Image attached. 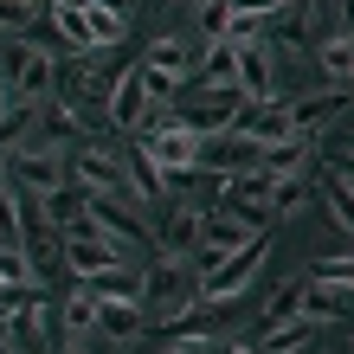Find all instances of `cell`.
<instances>
[{"label":"cell","instance_id":"6da1fadb","mask_svg":"<svg viewBox=\"0 0 354 354\" xmlns=\"http://www.w3.org/2000/svg\"><path fill=\"white\" fill-rule=\"evenodd\" d=\"M142 309L155 316V328H174L187 309H200V277L187 270V258H155L142 270Z\"/></svg>","mask_w":354,"mask_h":354},{"label":"cell","instance_id":"7a4b0ae2","mask_svg":"<svg viewBox=\"0 0 354 354\" xmlns=\"http://www.w3.org/2000/svg\"><path fill=\"white\" fill-rule=\"evenodd\" d=\"M264 239H252V245H239V252H225V258H213L200 270V303H239L245 290L258 283V270H264Z\"/></svg>","mask_w":354,"mask_h":354},{"label":"cell","instance_id":"3957f363","mask_svg":"<svg viewBox=\"0 0 354 354\" xmlns=\"http://www.w3.org/2000/svg\"><path fill=\"white\" fill-rule=\"evenodd\" d=\"M200 142L206 136H194L187 122H161V129L142 136V149H149V161L168 174V187H194V174H200Z\"/></svg>","mask_w":354,"mask_h":354},{"label":"cell","instance_id":"277c9868","mask_svg":"<svg viewBox=\"0 0 354 354\" xmlns=\"http://www.w3.org/2000/svg\"><path fill=\"white\" fill-rule=\"evenodd\" d=\"M110 97H116V71H97L91 58L65 71V110L84 129H110Z\"/></svg>","mask_w":354,"mask_h":354},{"label":"cell","instance_id":"5b68a950","mask_svg":"<svg viewBox=\"0 0 354 354\" xmlns=\"http://www.w3.org/2000/svg\"><path fill=\"white\" fill-rule=\"evenodd\" d=\"M84 219L97 225L103 239H116V245H136V252L155 245V225L142 219L129 200H110V194H91V187H84Z\"/></svg>","mask_w":354,"mask_h":354},{"label":"cell","instance_id":"8992f818","mask_svg":"<svg viewBox=\"0 0 354 354\" xmlns=\"http://www.w3.org/2000/svg\"><path fill=\"white\" fill-rule=\"evenodd\" d=\"M270 187H277V174H264V168L225 174V206H219V213H232L245 232H264V225H270Z\"/></svg>","mask_w":354,"mask_h":354},{"label":"cell","instance_id":"52a82bcc","mask_svg":"<svg viewBox=\"0 0 354 354\" xmlns=\"http://www.w3.org/2000/svg\"><path fill=\"white\" fill-rule=\"evenodd\" d=\"M71 168H77V187H91V194H110V200H129V206H142V194H136L129 168H122V161H116L110 149H91V142H77Z\"/></svg>","mask_w":354,"mask_h":354},{"label":"cell","instance_id":"ba28073f","mask_svg":"<svg viewBox=\"0 0 354 354\" xmlns=\"http://www.w3.org/2000/svg\"><path fill=\"white\" fill-rule=\"evenodd\" d=\"M180 103H187V129H194V136H225L252 97H245L239 84H225V91H187Z\"/></svg>","mask_w":354,"mask_h":354},{"label":"cell","instance_id":"9c48e42d","mask_svg":"<svg viewBox=\"0 0 354 354\" xmlns=\"http://www.w3.org/2000/svg\"><path fill=\"white\" fill-rule=\"evenodd\" d=\"M65 264L91 283V277H103V270H116V264H122V245H116V239H103L97 225L84 219V225H71V232H65Z\"/></svg>","mask_w":354,"mask_h":354},{"label":"cell","instance_id":"30bf717a","mask_svg":"<svg viewBox=\"0 0 354 354\" xmlns=\"http://www.w3.org/2000/svg\"><path fill=\"white\" fill-rule=\"evenodd\" d=\"M7 180L13 187H26V194H58V187H65V155L58 149H13L7 155Z\"/></svg>","mask_w":354,"mask_h":354},{"label":"cell","instance_id":"8fae6325","mask_svg":"<svg viewBox=\"0 0 354 354\" xmlns=\"http://www.w3.org/2000/svg\"><path fill=\"white\" fill-rule=\"evenodd\" d=\"M258 161H264V149H258V142H245L239 129L200 142V168L206 174H245V168H258Z\"/></svg>","mask_w":354,"mask_h":354},{"label":"cell","instance_id":"7c38bea8","mask_svg":"<svg viewBox=\"0 0 354 354\" xmlns=\"http://www.w3.org/2000/svg\"><path fill=\"white\" fill-rule=\"evenodd\" d=\"M232 129H239L245 142H258V149H270V142H283V136H297V129H290V103H283V97H270V103H245Z\"/></svg>","mask_w":354,"mask_h":354},{"label":"cell","instance_id":"4fadbf2b","mask_svg":"<svg viewBox=\"0 0 354 354\" xmlns=\"http://www.w3.org/2000/svg\"><path fill=\"white\" fill-rule=\"evenodd\" d=\"M52 52L58 46H19V58H13V97L19 103H46L52 97Z\"/></svg>","mask_w":354,"mask_h":354},{"label":"cell","instance_id":"5bb4252c","mask_svg":"<svg viewBox=\"0 0 354 354\" xmlns=\"http://www.w3.org/2000/svg\"><path fill=\"white\" fill-rule=\"evenodd\" d=\"M91 129L65 110V97H46L39 103V116H32V136H26V149H52V142H84Z\"/></svg>","mask_w":354,"mask_h":354},{"label":"cell","instance_id":"9a60e30c","mask_svg":"<svg viewBox=\"0 0 354 354\" xmlns=\"http://www.w3.org/2000/svg\"><path fill=\"white\" fill-rule=\"evenodd\" d=\"M225 84H239V39H206V58L187 77V91H225Z\"/></svg>","mask_w":354,"mask_h":354},{"label":"cell","instance_id":"2e32d148","mask_svg":"<svg viewBox=\"0 0 354 354\" xmlns=\"http://www.w3.org/2000/svg\"><path fill=\"white\" fill-rule=\"evenodd\" d=\"M239 91L252 103H270L277 97V65H270V52L252 46V39H239Z\"/></svg>","mask_w":354,"mask_h":354},{"label":"cell","instance_id":"e0dca14e","mask_svg":"<svg viewBox=\"0 0 354 354\" xmlns=\"http://www.w3.org/2000/svg\"><path fill=\"white\" fill-rule=\"evenodd\" d=\"M258 168H264V174H316V168H322L316 136H283V142H270Z\"/></svg>","mask_w":354,"mask_h":354},{"label":"cell","instance_id":"ac0fdd59","mask_svg":"<svg viewBox=\"0 0 354 354\" xmlns=\"http://www.w3.org/2000/svg\"><path fill=\"white\" fill-rule=\"evenodd\" d=\"M97 335L116 342V348L142 342V335H149V309H142V303H97Z\"/></svg>","mask_w":354,"mask_h":354},{"label":"cell","instance_id":"d6986e66","mask_svg":"<svg viewBox=\"0 0 354 354\" xmlns=\"http://www.w3.org/2000/svg\"><path fill=\"white\" fill-rule=\"evenodd\" d=\"M58 335L71 342V354L97 335V297H91V283L71 290V297H58Z\"/></svg>","mask_w":354,"mask_h":354},{"label":"cell","instance_id":"ffe728a7","mask_svg":"<svg viewBox=\"0 0 354 354\" xmlns=\"http://www.w3.org/2000/svg\"><path fill=\"white\" fill-rule=\"evenodd\" d=\"M142 122H149V91H142V65H129L110 97V129H142Z\"/></svg>","mask_w":354,"mask_h":354},{"label":"cell","instance_id":"44dd1931","mask_svg":"<svg viewBox=\"0 0 354 354\" xmlns=\"http://www.w3.org/2000/svg\"><path fill=\"white\" fill-rule=\"evenodd\" d=\"M252 239H264V232H245L232 213H200V252H206V264L225 258V252H239V245H252Z\"/></svg>","mask_w":354,"mask_h":354},{"label":"cell","instance_id":"7402d4cb","mask_svg":"<svg viewBox=\"0 0 354 354\" xmlns=\"http://www.w3.org/2000/svg\"><path fill=\"white\" fill-rule=\"evenodd\" d=\"M7 342H13L19 354H46V303H39V297H19V303H13Z\"/></svg>","mask_w":354,"mask_h":354},{"label":"cell","instance_id":"603a6c76","mask_svg":"<svg viewBox=\"0 0 354 354\" xmlns=\"http://www.w3.org/2000/svg\"><path fill=\"white\" fill-rule=\"evenodd\" d=\"M52 32H58V46H65V52H103L97 46V26H91V13L84 7H52Z\"/></svg>","mask_w":354,"mask_h":354},{"label":"cell","instance_id":"cb8c5ba5","mask_svg":"<svg viewBox=\"0 0 354 354\" xmlns=\"http://www.w3.org/2000/svg\"><path fill=\"white\" fill-rule=\"evenodd\" d=\"M19 258H26L32 277H52V264L65 258V232H58V225H46V232H19Z\"/></svg>","mask_w":354,"mask_h":354},{"label":"cell","instance_id":"d4e9b609","mask_svg":"<svg viewBox=\"0 0 354 354\" xmlns=\"http://www.w3.org/2000/svg\"><path fill=\"white\" fill-rule=\"evenodd\" d=\"M303 297H309V277H290V283H277V290L264 297V309H258V335H264V328H277V322H297Z\"/></svg>","mask_w":354,"mask_h":354},{"label":"cell","instance_id":"484cf974","mask_svg":"<svg viewBox=\"0 0 354 354\" xmlns=\"http://www.w3.org/2000/svg\"><path fill=\"white\" fill-rule=\"evenodd\" d=\"M142 65H149V71H168V77H180V84H187V77H194V46H187V39H174V32H161Z\"/></svg>","mask_w":354,"mask_h":354},{"label":"cell","instance_id":"4316f807","mask_svg":"<svg viewBox=\"0 0 354 354\" xmlns=\"http://www.w3.org/2000/svg\"><path fill=\"white\" fill-rule=\"evenodd\" d=\"M316 65L328 84H354V32H335L328 46H316Z\"/></svg>","mask_w":354,"mask_h":354},{"label":"cell","instance_id":"83f0119b","mask_svg":"<svg viewBox=\"0 0 354 354\" xmlns=\"http://www.w3.org/2000/svg\"><path fill=\"white\" fill-rule=\"evenodd\" d=\"M316 174H322V200H328V213H335L348 232H354V180H348L342 168H328V161H322Z\"/></svg>","mask_w":354,"mask_h":354},{"label":"cell","instance_id":"f1b7e54d","mask_svg":"<svg viewBox=\"0 0 354 354\" xmlns=\"http://www.w3.org/2000/svg\"><path fill=\"white\" fill-rule=\"evenodd\" d=\"M32 116H39V103H19V97L7 103V110H0V149H7V155H13V149H26Z\"/></svg>","mask_w":354,"mask_h":354},{"label":"cell","instance_id":"f546056e","mask_svg":"<svg viewBox=\"0 0 354 354\" xmlns=\"http://www.w3.org/2000/svg\"><path fill=\"white\" fill-rule=\"evenodd\" d=\"M309 206V174H277V187H270V219H290Z\"/></svg>","mask_w":354,"mask_h":354},{"label":"cell","instance_id":"4dcf8cb0","mask_svg":"<svg viewBox=\"0 0 354 354\" xmlns=\"http://www.w3.org/2000/svg\"><path fill=\"white\" fill-rule=\"evenodd\" d=\"M91 297L97 303H142V277H129V270H103V277H91Z\"/></svg>","mask_w":354,"mask_h":354},{"label":"cell","instance_id":"1f68e13d","mask_svg":"<svg viewBox=\"0 0 354 354\" xmlns=\"http://www.w3.org/2000/svg\"><path fill=\"white\" fill-rule=\"evenodd\" d=\"M161 245L180 258V252H200V206H180V213L168 219V232H161Z\"/></svg>","mask_w":354,"mask_h":354},{"label":"cell","instance_id":"d6a6232c","mask_svg":"<svg viewBox=\"0 0 354 354\" xmlns=\"http://www.w3.org/2000/svg\"><path fill=\"white\" fill-rule=\"evenodd\" d=\"M129 180H136V194H142V200H161V194H168V174L149 161V149H142V142L129 149Z\"/></svg>","mask_w":354,"mask_h":354},{"label":"cell","instance_id":"836d02e7","mask_svg":"<svg viewBox=\"0 0 354 354\" xmlns=\"http://www.w3.org/2000/svg\"><path fill=\"white\" fill-rule=\"evenodd\" d=\"M194 19H200V32H206V39H225V32H232V0H200Z\"/></svg>","mask_w":354,"mask_h":354},{"label":"cell","instance_id":"e575fe53","mask_svg":"<svg viewBox=\"0 0 354 354\" xmlns=\"http://www.w3.org/2000/svg\"><path fill=\"white\" fill-rule=\"evenodd\" d=\"M309 283H348V290H354V252H342V258H322L316 270H309Z\"/></svg>","mask_w":354,"mask_h":354},{"label":"cell","instance_id":"d590c367","mask_svg":"<svg viewBox=\"0 0 354 354\" xmlns=\"http://www.w3.org/2000/svg\"><path fill=\"white\" fill-rule=\"evenodd\" d=\"M0 283H7V290H26V283H32V270H26V258H19V245H7V252H0Z\"/></svg>","mask_w":354,"mask_h":354},{"label":"cell","instance_id":"8d00e7d4","mask_svg":"<svg viewBox=\"0 0 354 354\" xmlns=\"http://www.w3.org/2000/svg\"><path fill=\"white\" fill-rule=\"evenodd\" d=\"M0 239L19 245V213H13V180L7 174H0Z\"/></svg>","mask_w":354,"mask_h":354},{"label":"cell","instance_id":"74e56055","mask_svg":"<svg viewBox=\"0 0 354 354\" xmlns=\"http://www.w3.org/2000/svg\"><path fill=\"white\" fill-rule=\"evenodd\" d=\"M26 19H32V7H26V0H0V32H19Z\"/></svg>","mask_w":354,"mask_h":354},{"label":"cell","instance_id":"f35d334b","mask_svg":"<svg viewBox=\"0 0 354 354\" xmlns=\"http://www.w3.org/2000/svg\"><path fill=\"white\" fill-rule=\"evenodd\" d=\"M328 168H342V174L354 180V136H348V142H342V149H335V161H328Z\"/></svg>","mask_w":354,"mask_h":354},{"label":"cell","instance_id":"ab89813d","mask_svg":"<svg viewBox=\"0 0 354 354\" xmlns=\"http://www.w3.org/2000/svg\"><path fill=\"white\" fill-rule=\"evenodd\" d=\"M161 354H213V342H168Z\"/></svg>","mask_w":354,"mask_h":354},{"label":"cell","instance_id":"60d3db41","mask_svg":"<svg viewBox=\"0 0 354 354\" xmlns=\"http://www.w3.org/2000/svg\"><path fill=\"white\" fill-rule=\"evenodd\" d=\"M84 7H103V13H116V19H129V7H136V0H84Z\"/></svg>","mask_w":354,"mask_h":354},{"label":"cell","instance_id":"b9f144b4","mask_svg":"<svg viewBox=\"0 0 354 354\" xmlns=\"http://www.w3.org/2000/svg\"><path fill=\"white\" fill-rule=\"evenodd\" d=\"M342 32H354V0H342Z\"/></svg>","mask_w":354,"mask_h":354},{"label":"cell","instance_id":"7bdbcfd3","mask_svg":"<svg viewBox=\"0 0 354 354\" xmlns=\"http://www.w3.org/2000/svg\"><path fill=\"white\" fill-rule=\"evenodd\" d=\"M46 7H84V0H46Z\"/></svg>","mask_w":354,"mask_h":354},{"label":"cell","instance_id":"ee69618b","mask_svg":"<svg viewBox=\"0 0 354 354\" xmlns=\"http://www.w3.org/2000/svg\"><path fill=\"white\" fill-rule=\"evenodd\" d=\"M7 103H13V91H7V84H0V110H7Z\"/></svg>","mask_w":354,"mask_h":354},{"label":"cell","instance_id":"f6af8a7d","mask_svg":"<svg viewBox=\"0 0 354 354\" xmlns=\"http://www.w3.org/2000/svg\"><path fill=\"white\" fill-rule=\"evenodd\" d=\"M342 354H354V342H348V348H342Z\"/></svg>","mask_w":354,"mask_h":354},{"label":"cell","instance_id":"bcb514c9","mask_svg":"<svg viewBox=\"0 0 354 354\" xmlns=\"http://www.w3.org/2000/svg\"><path fill=\"white\" fill-rule=\"evenodd\" d=\"M0 252H7V239H0Z\"/></svg>","mask_w":354,"mask_h":354},{"label":"cell","instance_id":"7dc6e473","mask_svg":"<svg viewBox=\"0 0 354 354\" xmlns=\"http://www.w3.org/2000/svg\"><path fill=\"white\" fill-rule=\"evenodd\" d=\"M26 7H39V0H26Z\"/></svg>","mask_w":354,"mask_h":354}]
</instances>
